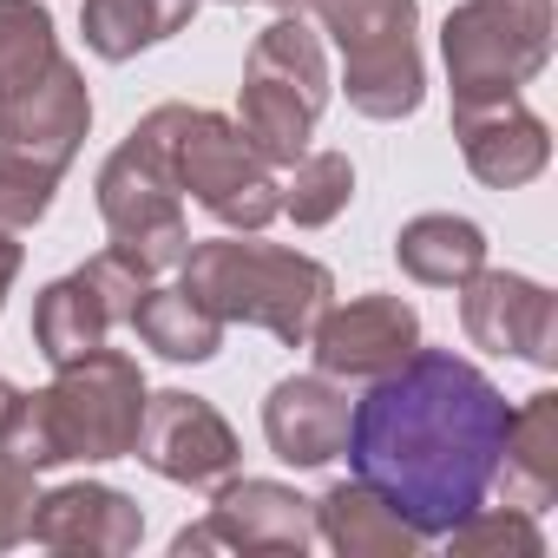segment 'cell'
Listing matches in <instances>:
<instances>
[{
    "mask_svg": "<svg viewBox=\"0 0 558 558\" xmlns=\"http://www.w3.org/2000/svg\"><path fill=\"white\" fill-rule=\"evenodd\" d=\"M316 21L342 53V93L362 119L388 125L421 106V0H316Z\"/></svg>",
    "mask_w": 558,
    "mask_h": 558,
    "instance_id": "cell-6",
    "label": "cell"
},
{
    "mask_svg": "<svg viewBox=\"0 0 558 558\" xmlns=\"http://www.w3.org/2000/svg\"><path fill=\"white\" fill-rule=\"evenodd\" d=\"M310 506H316V538H329L342 558H414L427 545L368 480H342Z\"/></svg>",
    "mask_w": 558,
    "mask_h": 558,
    "instance_id": "cell-17",
    "label": "cell"
},
{
    "mask_svg": "<svg viewBox=\"0 0 558 558\" xmlns=\"http://www.w3.org/2000/svg\"><path fill=\"white\" fill-rule=\"evenodd\" d=\"M86 132H93V93L66 53L34 86L0 99V230L21 236L53 210V191L80 158Z\"/></svg>",
    "mask_w": 558,
    "mask_h": 558,
    "instance_id": "cell-4",
    "label": "cell"
},
{
    "mask_svg": "<svg viewBox=\"0 0 558 558\" xmlns=\"http://www.w3.org/2000/svg\"><path fill=\"white\" fill-rule=\"evenodd\" d=\"M349 414H355V401L323 368L316 375H290V381H276L269 401H263V440H269L276 460H290V466H329L349 447Z\"/></svg>",
    "mask_w": 558,
    "mask_h": 558,
    "instance_id": "cell-15",
    "label": "cell"
},
{
    "mask_svg": "<svg viewBox=\"0 0 558 558\" xmlns=\"http://www.w3.org/2000/svg\"><path fill=\"white\" fill-rule=\"evenodd\" d=\"M184 290L217 316V323H250V329H269L276 342L303 349L316 316L329 310L336 296V276L329 263L303 256V250H283V243H256V230L243 236H191L184 250Z\"/></svg>",
    "mask_w": 558,
    "mask_h": 558,
    "instance_id": "cell-3",
    "label": "cell"
},
{
    "mask_svg": "<svg viewBox=\"0 0 558 558\" xmlns=\"http://www.w3.org/2000/svg\"><path fill=\"white\" fill-rule=\"evenodd\" d=\"M145 375L125 349H93L80 362L53 368V388L21 395L8 427H0V447L14 460H27L34 473L66 466V460H125L145 421Z\"/></svg>",
    "mask_w": 558,
    "mask_h": 558,
    "instance_id": "cell-2",
    "label": "cell"
},
{
    "mask_svg": "<svg viewBox=\"0 0 558 558\" xmlns=\"http://www.w3.org/2000/svg\"><path fill=\"white\" fill-rule=\"evenodd\" d=\"M171 178L191 204H204L230 230H263L283 217V178L250 151L236 119H223V112L184 106L178 145H171Z\"/></svg>",
    "mask_w": 558,
    "mask_h": 558,
    "instance_id": "cell-8",
    "label": "cell"
},
{
    "mask_svg": "<svg viewBox=\"0 0 558 558\" xmlns=\"http://www.w3.org/2000/svg\"><path fill=\"white\" fill-rule=\"evenodd\" d=\"M453 138H460V158L480 184L493 191H519L545 171L551 158V132L545 119L512 93V99H486V106H453Z\"/></svg>",
    "mask_w": 558,
    "mask_h": 558,
    "instance_id": "cell-14",
    "label": "cell"
},
{
    "mask_svg": "<svg viewBox=\"0 0 558 558\" xmlns=\"http://www.w3.org/2000/svg\"><path fill=\"white\" fill-rule=\"evenodd\" d=\"M197 14V0H86L80 8V34L99 60H138L145 47L184 34Z\"/></svg>",
    "mask_w": 558,
    "mask_h": 558,
    "instance_id": "cell-21",
    "label": "cell"
},
{
    "mask_svg": "<svg viewBox=\"0 0 558 558\" xmlns=\"http://www.w3.org/2000/svg\"><path fill=\"white\" fill-rule=\"evenodd\" d=\"M210 532L223 551H290L303 558L316 545V506L283 480H223L210 486Z\"/></svg>",
    "mask_w": 558,
    "mask_h": 558,
    "instance_id": "cell-13",
    "label": "cell"
},
{
    "mask_svg": "<svg viewBox=\"0 0 558 558\" xmlns=\"http://www.w3.org/2000/svg\"><path fill=\"white\" fill-rule=\"evenodd\" d=\"M132 329L151 355L165 362H210L223 349V323L184 290V283H145L138 310H132Z\"/></svg>",
    "mask_w": 558,
    "mask_h": 558,
    "instance_id": "cell-22",
    "label": "cell"
},
{
    "mask_svg": "<svg viewBox=\"0 0 558 558\" xmlns=\"http://www.w3.org/2000/svg\"><path fill=\"white\" fill-rule=\"evenodd\" d=\"M27 538L47 545V551H93V558H119L145 538V512L132 493L119 486H99V480H73V486H53L34 499V519H27Z\"/></svg>",
    "mask_w": 558,
    "mask_h": 558,
    "instance_id": "cell-12",
    "label": "cell"
},
{
    "mask_svg": "<svg viewBox=\"0 0 558 558\" xmlns=\"http://www.w3.org/2000/svg\"><path fill=\"white\" fill-rule=\"evenodd\" d=\"M112 329H119V316H112L106 296L86 283V269H73V276H60V283H47L40 303H34V349H40L53 368L93 355Z\"/></svg>",
    "mask_w": 558,
    "mask_h": 558,
    "instance_id": "cell-19",
    "label": "cell"
},
{
    "mask_svg": "<svg viewBox=\"0 0 558 558\" xmlns=\"http://www.w3.org/2000/svg\"><path fill=\"white\" fill-rule=\"evenodd\" d=\"M453 106L512 99L551 60V0H460L440 27Z\"/></svg>",
    "mask_w": 558,
    "mask_h": 558,
    "instance_id": "cell-7",
    "label": "cell"
},
{
    "mask_svg": "<svg viewBox=\"0 0 558 558\" xmlns=\"http://www.w3.org/2000/svg\"><path fill=\"white\" fill-rule=\"evenodd\" d=\"M256 80H276V86H290L296 99H310L316 112L329 106V60H323V40L310 34L303 14H283V21H269L256 40H250V66Z\"/></svg>",
    "mask_w": 558,
    "mask_h": 558,
    "instance_id": "cell-23",
    "label": "cell"
},
{
    "mask_svg": "<svg viewBox=\"0 0 558 558\" xmlns=\"http://www.w3.org/2000/svg\"><path fill=\"white\" fill-rule=\"evenodd\" d=\"M14 276H21V243H14V230H0V303H8Z\"/></svg>",
    "mask_w": 558,
    "mask_h": 558,
    "instance_id": "cell-29",
    "label": "cell"
},
{
    "mask_svg": "<svg viewBox=\"0 0 558 558\" xmlns=\"http://www.w3.org/2000/svg\"><path fill=\"white\" fill-rule=\"evenodd\" d=\"M60 60V34L40 0H0V99L34 86Z\"/></svg>",
    "mask_w": 558,
    "mask_h": 558,
    "instance_id": "cell-24",
    "label": "cell"
},
{
    "mask_svg": "<svg viewBox=\"0 0 558 558\" xmlns=\"http://www.w3.org/2000/svg\"><path fill=\"white\" fill-rule=\"evenodd\" d=\"M310 349H316V368L329 381H381L421 349V316L401 296L329 303L310 329Z\"/></svg>",
    "mask_w": 558,
    "mask_h": 558,
    "instance_id": "cell-11",
    "label": "cell"
},
{
    "mask_svg": "<svg viewBox=\"0 0 558 558\" xmlns=\"http://www.w3.org/2000/svg\"><path fill=\"white\" fill-rule=\"evenodd\" d=\"M447 545H453L460 558H538V551H545L532 512H519V506H486V499L447 532Z\"/></svg>",
    "mask_w": 558,
    "mask_h": 558,
    "instance_id": "cell-26",
    "label": "cell"
},
{
    "mask_svg": "<svg viewBox=\"0 0 558 558\" xmlns=\"http://www.w3.org/2000/svg\"><path fill=\"white\" fill-rule=\"evenodd\" d=\"M506 395L453 349H414L395 375L368 381L349 414V466L421 538H447L486 493L506 440Z\"/></svg>",
    "mask_w": 558,
    "mask_h": 558,
    "instance_id": "cell-1",
    "label": "cell"
},
{
    "mask_svg": "<svg viewBox=\"0 0 558 558\" xmlns=\"http://www.w3.org/2000/svg\"><path fill=\"white\" fill-rule=\"evenodd\" d=\"M395 263L427 290H460L473 269H486V230L473 217H453V210H427L414 223H401L395 236Z\"/></svg>",
    "mask_w": 558,
    "mask_h": 558,
    "instance_id": "cell-18",
    "label": "cell"
},
{
    "mask_svg": "<svg viewBox=\"0 0 558 558\" xmlns=\"http://www.w3.org/2000/svg\"><path fill=\"white\" fill-rule=\"evenodd\" d=\"M132 460H145L158 480L171 486H191V493H210L236 473L243 447L230 434V421L184 395V388H165V395H145V421H138V440H132Z\"/></svg>",
    "mask_w": 558,
    "mask_h": 558,
    "instance_id": "cell-9",
    "label": "cell"
},
{
    "mask_svg": "<svg viewBox=\"0 0 558 558\" xmlns=\"http://www.w3.org/2000/svg\"><path fill=\"white\" fill-rule=\"evenodd\" d=\"M171 551L191 558V551H223V545H217V532H210V519H204V525H184V532L171 538Z\"/></svg>",
    "mask_w": 558,
    "mask_h": 558,
    "instance_id": "cell-28",
    "label": "cell"
},
{
    "mask_svg": "<svg viewBox=\"0 0 558 558\" xmlns=\"http://www.w3.org/2000/svg\"><path fill=\"white\" fill-rule=\"evenodd\" d=\"M460 329L486 355H519L532 368H558V296L512 269H473L460 283Z\"/></svg>",
    "mask_w": 558,
    "mask_h": 558,
    "instance_id": "cell-10",
    "label": "cell"
},
{
    "mask_svg": "<svg viewBox=\"0 0 558 558\" xmlns=\"http://www.w3.org/2000/svg\"><path fill=\"white\" fill-rule=\"evenodd\" d=\"M493 486L519 512H545L558 499V395H532L525 408H512Z\"/></svg>",
    "mask_w": 558,
    "mask_h": 558,
    "instance_id": "cell-16",
    "label": "cell"
},
{
    "mask_svg": "<svg viewBox=\"0 0 558 558\" xmlns=\"http://www.w3.org/2000/svg\"><path fill=\"white\" fill-rule=\"evenodd\" d=\"M269 8H283V14H303V8H316V0H269Z\"/></svg>",
    "mask_w": 558,
    "mask_h": 558,
    "instance_id": "cell-30",
    "label": "cell"
},
{
    "mask_svg": "<svg viewBox=\"0 0 558 558\" xmlns=\"http://www.w3.org/2000/svg\"><path fill=\"white\" fill-rule=\"evenodd\" d=\"M34 466L14 460L8 447H0V551L27 538V519H34Z\"/></svg>",
    "mask_w": 558,
    "mask_h": 558,
    "instance_id": "cell-27",
    "label": "cell"
},
{
    "mask_svg": "<svg viewBox=\"0 0 558 558\" xmlns=\"http://www.w3.org/2000/svg\"><path fill=\"white\" fill-rule=\"evenodd\" d=\"M349 197H355V165L342 151H303L283 184V217H296L303 230H323L349 210Z\"/></svg>",
    "mask_w": 558,
    "mask_h": 558,
    "instance_id": "cell-25",
    "label": "cell"
},
{
    "mask_svg": "<svg viewBox=\"0 0 558 558\" xmlns=\"http://www.w3.org/2000/svg\"><path fill=\"white\" fill-rule=\"evenodd\" d=\"M316 119H323V112H316L310 99H296L290 86L243 73V93H236V132L250 138V151H256L269 171H290V165L310 151Z\"/></svg>",
    "mask_w": 558,
    "mask_h": 558,
    "instance_id": "cell-20",
    "label": "cell"
},
{
    "mask_svg": "<svg viewBox=\"0 0 558 558\" xmlns=\"http://www.w3.org/2000/svg\"><path fill=\"white\" fill-rule=\"evenodd\" d=\"M184 106H158L132 125V138L99 165V217L112 230V250H125L145 276H165L191 250L184 223V191L171 178V145H178Z\"/></svg>",
    "mask_w": 558,
    "mask_h": 558,
    "instance_id": "cell-5",
    "label": "cell"
}]
</instances>
